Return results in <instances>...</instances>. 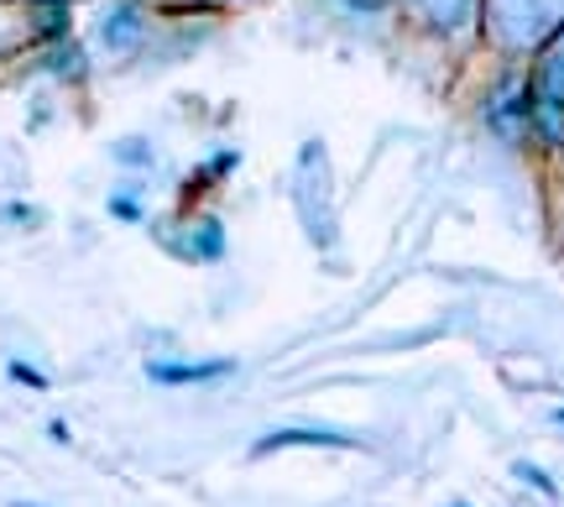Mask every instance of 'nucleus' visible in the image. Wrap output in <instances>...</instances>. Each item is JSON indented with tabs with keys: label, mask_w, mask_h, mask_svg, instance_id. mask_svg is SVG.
Returning a JSON list of instances; mask_svg holds the SVG:
<instances>
[{
	"label": "nucleus",
	"mask_w": 564,
	"mask_h": 507,
	"mask_svg": "<svg viewBox=\"0 0 564 507\" xmlns=\"http://www.w3.org/2000/svg\"><path fill=\"white\" fill-rule=\"evenodd\" d=\"M528 110H533V126L544 142L560 147L564 142V53H549L539 79H533V95H528Z\"/></svg>",
	"instance_id": "obj_1"
},
{
	"label": "nucleus",
	"mask_w": 564,
	"mask_h": 507,
	"mask_svg": "<svg viewBox=\"0 0 564 507\" xmlns=\"http://www.w3.org/2000/svg\"><path fill=\"white\" fill-rule=\"evenodd\" d=\"M491 21L507 42H539L554 26V6L549 0H491Z\"/></svg>",
	"instance_id": "obj_2"
},
{
	"label": "nucleus",
	"mask_w": 564,
	"mask_h": 507,
	"mask_svg": "<svg viewBox=\"0 0 564 507\" xmlns=\"http://www.w3.org/2000/svg\"><path fill=\"white\" fill-rule=\"evenodd\" d=\"M293 445H308V450H356L361 440L345 434V429H278V434H262L251 455H272V450H293Z\"/></svg>",
	"instance_id": "obj_3"
},
{
	"label": "nucleus",
	"mask_w": 564,
	"mask_h": 507,
	"mask_svg": "<svg viewBox=\"0 0 564 507\" xmlns=\"http://www.w3.org/2000/svg\"><path fill=\"white\" fill-rule=\"evenodd\" d=\"M236 362H152L147 366V377L158 387H199V382H220L230 377Z\"/></svg>",
	"instance_id": "obj_4"
},
{
	"label": "nucleus",
	"mask_w": 564,
	"mask_h": 507,
	"mask_svg": "<svg viewBox=\"0 0 564 507\" xmlns=\"http://www.w3.org/2000/svg\"><path fill=\"white\" fill-rule=\"evenodd\" d=\"M100 37L110 53H131L141 42V6L137 0H121V6H110L100 21Z\"/></svg>",
	"instance_id": "obj_5"
},
{
	"label": "nucleus",
	"mask_w": 564,
	"mask_h": 507,
	"mask_svg": "<svg viewBox=\"0 0 564 507\" xmlns=\"http://www.w3.org/2000/svg\"><path fill=\"white\" fill-rule=\"evenodd\" d=\"M188 257H199V262H220L225 257V225L220 220H204L194 236H188Z\"/></svg>",
	"instance_id": "obj_6"
},
{
	"label": "nucleus",
	"mask_w": 564,
	"mask_h": 507,
	"mask_svg": "<svg viewBox=\"0 0 564 507\" xmlns=\"http://www.w3.org/2000/svg\"><path fill=\"white\" fill-rule=\"evenodd\" d=\"M518 121H528V95H518V89H507L502 100L491 105V126H497L502 137H518Z\"/></svg>",
	"instance_id": "obj_7"
},
{
	"label": "nucleus",
	"mask_w": 564,
	"mask_h": 507,
	"mask_svg": "<svg viewBox=\"0 0 564 507\" xmlns=\"http://www.w3.org/2000/svg\"><path fill=\"white\" fill-rule=\"evenodd\" d=\"M419 6L429 11L434 26H444V32H460L465 21H470V0H419Z\"/></svg>",
	"instance_id": "obj_8"
},
{
	"label": "nucleus",
	"mask_w": 564,
	"mask_h": 507,
	"mask_svg": "<svg viewBox=\"0 0 564 507\" xmlns=\"http://www.w3.org/2000/svg\"><path fill=\"white\" fill-rule=\"evenodd\" d=\"M110 215H116V220H141V204L131 199V194H116V199H110Z\"/></svg>",
	"instance_id": "obj_9"
},
{
	"label": "nucleus",
	"mask_w": 564,
	"mask_h": 507,
	"mask_svg": "<svg viewBox=\"0 0 564 507\" xmlns=\"http://www.w3.org/2000/svg\"><path fill=\"white\" fill-rule=\"evenodd\" d=\"M11 377H17L21 387H47V377H42L37 366H26V362H11Z\"/></svg>",
	"instance_id": "obj_10"
},
{
	"label": "nucleus",
	"mask_w": 564,
	"mask_h": 507,
	"mask_svg": "<svg viewBox=\"0 0 564 507\" xmlns=\"http://www.w3.org/2000/svg\"><path fill=\"white\" fill-rule=\"evenodd\" d=\"M518 476H523V482H533V487H544V492H554V482H549L544 471H533V466H518Z\"/></svg>",
	"instance_id": "obj_11"
},
{
	"label": "nucleus",
	"mask_w": 564,
	"mask_h": 507,
	"mask_svg": "<svg viewBox=\"0 0 564 507\" xmlns=\"http://www.w3.org/2000/svg\"><path fill=\"white\" fill-rule=\"evenodd\" d=\"M560 424H564V408H560Z\"/></svg>",
	"instance_id": "obj_12"
},
{
	"label": "nucleus",
	"mask_w": 564,
	"mask_h": 507,
	"mask_svg": "<svg viewBox=\"0 0 564 507\" xmlns=\"http://www.w3.org/2000/svg\"><path fill=\"white\" fill-rule=\"evenodd\" d=\"M17 507H32V503H17Z\"/></svg>",
	"instance_id": "obj_13"
},
{
	"label": "nucleus",
	"mask_w": 564,
	"mask_h": 507,
	"mask_svg": "<svg viewBox=\"0 0 564 507\" xmlns=\"http://www.w3.org/2000/svg\"><path fill=\"white\" fill-rule=\"evenodd\" d=\"M455 507H465V503H455Z\"/></svg>",
	"instance_id": "obj_14"
}]
</instances>
